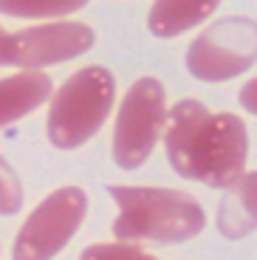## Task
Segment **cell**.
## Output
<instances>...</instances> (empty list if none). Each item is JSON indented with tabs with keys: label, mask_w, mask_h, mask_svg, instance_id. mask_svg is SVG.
Listing matches in <instances>:
<instances>
[{
	"label": "cell",
	"mask_w": 257,
	"mask_h": 260,
	"mask_svg": "<svg viewBox=\"0 0 257 260\" xmlns=\"http://www.w3.org/2000/svg\"><path fill=\"white\" fill-rule=\"evenodd\" d=\"M167 158L184 178L206 187H226L243 173L249 139L235 113H209L201 102L184 99L164 116Z\"/></svg>",
	"instance_id": "obj_1"
},
{
	"label": "cell",
	"mask_w": 257,
	"mask_h": 260,
	"mask_svg": "<svg viewBox=\"0 0 257 260\" xmlns=\"http://www.w3.org/2000/svg\"><path fill=\"white\" fill-rule=\"evenodd\" d=\"M119 207L113 232L119 241H189L204 229L206 218L192 195L158 187H108Z\"/></svg>",
	"instance_id": "obj_2"
},
{
	"label": "cell",
	"mask_w": 257,
	"mask_h": 260,
	"mask_svg": "<svg viewBox=\"0 0 257 260\" xmlns=\"http://www.w3.org/2000/svg\"><path fill=\"white\" fill-rule=\"evenodd\" d=\"M116 85L105 68L88 65L62 82L48 111V139L57 147L71 150L93 139L113 108Z\"/></svg>",
	"instance_id": "obj_3"
},
{
	"label": "cell",
	"mask_w": 257,
	"mask_h": 260,
	"mask_svg": "<svg viewBox=\"0 0 257 260\" xmlns=\"http://www.w3.org/2000/svg\"><path fill=\"white\" fill-rule=\"evenodd\" d=\"M257 62V23L249 17H226L204 34H198L189 51L186 68L204 82H220L243 74Z\"/></svg>",
	"instance_id": "obj_4"
},
{
	"label": "cell",
	"mask_w": 257,
	"mask_h": 260,
	"mask_svg": "<svg viewBox=\"0 0 257 260\" xmlns=\"http://www.w3.org/2000/svg\"><path fill=\"white\" fill-rule=\"evenodd\" d=\"M164 88L158 79L144 77L130 85L113 130V158L119 167L133 170L147 161L164 127Z\"/></svg>",
	"instance_id": "obj_5"
},
{
	"label": "cell",
	"mask_w": 257,
	"mask_h": 260,
	"mask_svg": "<svg viewBox=\"0 0 257 260\" xmlns=\"http://www.w3.org/2000/svg\"><path fill=\"white\" fill-rule=\"evenodd\" d=\"M85 209H88V198L79 187H62L51 192L23 223L14 241V257L43 260L59 254L79 229Z\"/></svg>",
	"instance_id": "obj_6"
},
{
	"label": "cell",
	"mask_w": 257,
	"mask_h": 260,
	"mask_svg": "<svg viewBox=\"0 0 257 260\" xmlns=\"http://www.w3.org/2000/svg\"><path fill=\"white\" fill-rule=\"evenodd\" d=\"M93 31L82 23H48L6 37V59L3 65L20 68H43V65L65 62L93 46Z\"/></svg>",
	"instance_id": "obj_7"
},
{
	"label": "cell",
	"mask_w": 257,
	"mask_h": 260,
	"mask_svg": "<svg viewBox=\"0 0 257 260\" xmlns=\"http://www.w3.org/2000/svg\"><path fill=\"white\" fill-rule=\"evenodd\" d=\"M257 226V173H240L226 184L218 209V229L226 238H243Z\"/></svg>",
	"instance_id": "obj_8"
},
{
	"label": "cell",
	"mask_w": 257,
	"mask_h": 260,
	"mask_svg": "<svg viewBox=\"0 0 257 260\" xmlns=\"http://www.w3.org/2000/svg\"><path fill=\"white\" fill-rule=\"evenodd\" d=\"M48 96H51V79L34 68L0 79V127L23 119Z\"/></svg>",
	"instance_id": "obj_9"
},
{
	"label": "cell",
	"mask_w": 257,
	"mask_h": 260,
	"mask_svg": "<svg viewBox=\"0 0 257 260\" xmlns=\"http://www.w3.org/2000/svg\"><path fill=\"white\" fill-rule=\"evenodd\" d=\"M220 0H155L150 9V31L155 37H175L204 23Z\"/></svg>",
	"instance_id": "obj_10"
},
{
	"label": "cell",
	"mask_w": 257,
	"mask_h": 260,
	"mask_svg": "<svg viewBox=\"0 0 257 260\" xmlns=\"http://www.w3.org/2000/svg\"><path fill=\"white\" fill-rule=\"evenodd\" d=\"M85 3L88 0H0V12L9 17H62Z\"/></svg>",
	"instance_id": "obj_11"
},
{
	"label": "cell",
	"mask_w": 257,
	"mask_h": 260,
	"mask_svg": "<svg viewBox=\"0 0 257 260\" xmlns=\"http://www.w3.org/2000/svg\"><path fill=\"white\" fill-rule=\"evenodd\" d=\"M23 204V189L14 176V170L0 156V215H14Z\"/></svg>",
	"instance_id": "obj_12"
},
{
	"label": "cell",
	"mask_w": 257,
	"mask_h": 260,
	"mask_svg": "<svg viewBox=\"0 0 257 260\" xmlns=\"http://www.w3.org/2000/svg\"><path fill=\"white\" fill-rule=\"evenodd\" d=\"M85 260L90 257H116V260H127V257H150L147 252H142L139 246H127V243H116V246H88L82 252Z\"/></svg>",
	"instance_id": "obj_13"
},
{
	"label": "cell",
	"mask_w": 257,
	"mask_h": 260,
	"mask_svg": "<svg viewBox=\"0 0 257 260\" xmlns=\"http://www.w3.org/2000/svg\"><path fill=\"white\" fill-rule=\"evenodd\" d=\"M240 105H243L249 113L257 116V79H251V82H246L243 88H240Z\"/></svg>",
	"instance_id": "obj_14"
},
{
	"label": "cell",
	"mask_w": 257,
	"mask_h": 260,
	"mask_svg": "<svg viewBox=\"0 0 257 260\" xmlns=\"http://www.w3.org/2000/svg\"><path fill=\"white\" fill-rule=\"evenodd\" d=\"M6 37L9 34H3V28H0V65H3V59H6Z\"/></svg>",
	"instance_id": "obj_15"
}]
</instances>
